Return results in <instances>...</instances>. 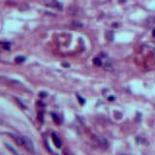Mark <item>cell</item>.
<instances>
[{"instance_id":"obj_9","label":"cell","mask_w":155,"mask_h":155,"mask_svg":"<svg viewBox=\"0 0 155 155\" xmlns=\"http://www.w3.org/2000/svg\"><path fill=\"white\" fill-rule=\"evenodd\" d=\"M153 36H154V37H155V29H154V30H153Z\"/></svg>"},{"instance_id":"obj_3","label":"cell","mask_w":155,"mask_h":155,"mask_svg":"<svg viewBox=\"0 0 155 155\" xmlns=\"http://www.w3.org/2000/svg\"><path fill=\"white\" fill-rule=\"evenodd\" d=\"M24 60H25V57H24V56H17L15 58V61L17 63H22Z\"/></svg>"},{"instance_id":"obj_8","label":"cell","mask_w":155,"mask_h":155,"mask_svg":"<svg viewBox=\"0 0 155 155\" xmlns=\"http://www.w3.org/2000/svg\"><path fill=\"white\" fill-rule=\"evenodd\" d=\"M109 100H110V101H111V100H114V97L111 96V97H110V98H109Z\"/></svg>"},{"instance_id":"obj_10","label":"cell","mask_w":155,"mask_h":155,"mask_svg":"<svg viewBox=\"0 0 155 155\" xmlns=\"http://www.w3.org/2000/svg\"><path fill=\"white\" fill-rule=\"evenodd\" d=\"M2 123H3V122H2V120H0V124H2Z\"/></svg>"},{"instance_id":"obj_1","label":"cell","mask_w":155,"mask_h":155,"mask_svg":"<svg viewBox=\"0 0 155 155\" xmlns=\"http://www.w3.org/2000/svg\"><path fill=\"white\" fill-rule=\"evenodd\" d=\"M21 143H22V145H24L28 151L31 152V153H34V145H33L32 140H31L29 138L21 137Z\"/></svg>"},{"instance_id":"obj_7","label":"cell","mask_w":155,"mask_h":155,"mask_svg":"<svg viewBox=\"0 0 155 155\" xmlns=\"http://www.w3.org/2000/svg\"><path fill=\"white\" fill-rule=\"evenodd\" d=\"M47 95H48L47 92H40V96L41 97H46Z\"/></svg>"},{"instance_id":"obj_6","label":"cell","mask_w":155,"mask_h":155,"mask_svg":"<svg viewBox=\"0 0 155 155\" xmlns=\"http://www.w3.org/2000/svg\"><path fill=\"white\" fill-rule=\"evenodd\" d=\"M78 98H79V100H80V103H81L82 105H84V103H85V102H84V99H82V98H81V97H80V96H78Z\"/></svg>"},{"instance_id":"obj_4","label":"cell","mask_w":155,"mask_h":155,"mask_svg":"<svg viewBox=\"0 0 155 155\" xmlns=\"http://www.w3.org/2000/svg\"><path fill=\"white\" fill-rule=\"evenodd\" d=\"M93 62H94V64L97 65V66H101V65H102V61H101V59L98 58V57H96V58H94V59H93Z\"/></svg>"},{"instance_id":"obj_5","label":"cell","mask_w":155,"mask_h":155,"mask_svg":"<svg viewBox=\"0 0 155 155\" xmlns=\"http://www.w3.org/2000/svg\"><path fill=\"white\" fill-rule=\"evenodd\" d=\"M51 116H53V119L54 120V121H55L56 124H59V118L57 117L56 114L55 113H53V114H51Z\"/></svg>"},{"instance_id":"obj_2","label":"cell","mask_w":155,"mask_h":155,"mask_svg":"<svg viewBox=\"0 0 155 155\" xmlns=\"http://www.w3.org/2000/svg\"><path fill=\"white\" fill-rule=\"evenodd\" d=\"M51 137H53V143H54V145H55L57 148L61 147V142H60L59 138L56 136V134L55 133H53V134H51Z\"/></svg>"}]
</instances>
